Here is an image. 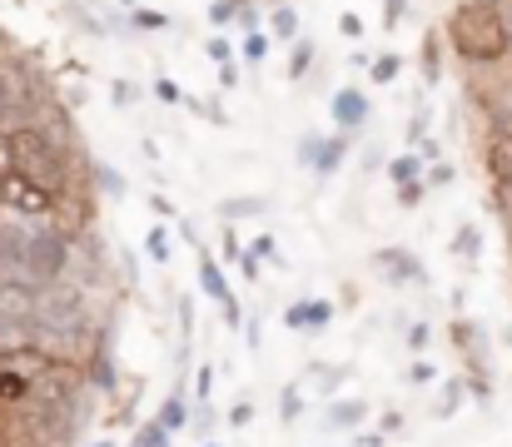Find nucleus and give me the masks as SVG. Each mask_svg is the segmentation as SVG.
<instances>
[{
    "label": "nucleus",
    "instance_id": "nucleus-1",
    "mask_svg": "<svg viewBox=\"0 0 512 447\" xmlns=\"http://www.w3.org/2000/svg\"><path fill=\"white\" fill-rule=\"evenodd\" d=\"M443 35H448L453 55L468 60V65H503L512 55V25L498 10H488L483 0H463L448 15V30Z\"/></svg>",
    "mask_w": 512,
    "mask_h": 447
},
{
    "label": "nucleus",
    "instance_id": "nucleus-2",
    "mask_svg": "<svg viewBox=\"0 0 512 447\" xmlns=\"http://www.w3.org/2000/svg\"><path fill=\"white\" fill-rule=\"evenodd\" d=\"M10 140H15V174H25L30 184H40V189H50V194H60V199L75 189V159L60 154L35 125L10 130Z\"/></svg>",
    "mask_w": 512,
    "mask_h": 447
},
{
    "label": "nucleus",
    "instance_id": "nucleus-3",
    "mask_svg": "<svg viewBox=\"0 0 512 447\" xmlns=\"http://www.w3.org/2000/svg\"><path fill=\"white\" fill-rule=\"evenodd\" d=\"M70 254H75V239L65 234V229H45V234H35L30 239V249H25V269H30V284L35 289H45V284H60L65 274H70Z\"/></svg>",
    "mask_w": 512,
    "mask_h": 447
},
{
    "label": "nucleus",
    "instance_id": "nucleus-4",
    "mask_svg": "<svg viewBox=\"0 0 512 447\" xmlns=\"http://www.w3.org/2000/svg\"><path fill=\"white\" fill-rule=\"evenodd\" d=\"M373 274H378L388 289H428V269H423V259H418L413 249H403V244L378 249V254H373Z\"/></svg>",
    "mask_w": 512,
    "mask_h": 447
},
{
    "label": "nucleus",
    "instance_id": "nucleus-5",
    "mask_svg": "<svg viewBox=\"0 0 512 447\" xmlns=\"http://www.w3.org/2000/svg\"><path fill=\"white\" fill-rule=\"evenodd\" d=\"M448 343L458 348V358L468 363V373H493V368H488V333H483L478 318L458 313V318L448 323Z\"/></svg>",
    "mask_w": 512,
    "mask_h": 447
},
{
    "label": "nucleus",
    "instance_id": "nucleus-6",
    "mask_svg": "<svg viewBox=\"0 0 512 447\" xmlns=\"http://www.w3.org/2000/svg\"><path fill=\"white\" fill-rule=\"evenodd\" d=\"M368 413H373V408H368L363 398H329L324 413H319V433H324V438H339V433L353 438L358 428H368Z\"/></svg>",
    "mask_w": 512,
    "mask_h": 447
},
{
    "label": "nucleus",
    "instance_id": "nucleus-7",
    "mask_svg": "<svg viewBox=\"0 0 512 447\" xmlns=\"http://www.w3.org/2000/svg\"><path fill=\"white\" fill-rule=\"evenodd\" d=\"M329 323H334V303H329V298H294V303L284 308V328H289V333L314 338V333H324Z\"/></svg>",
    "mask_w": 512,
    "mask_h": 447
},
{
    "label": "nucleus",
    "instance_id": "nucleus-8",
    "mask_svg": "<svg viewBox=\"0 0 512 447\" xmlns=\"http://www.w3.org/2000/svg\"><path fill=\"white\" fill-rule=\"evenodd\" d=\"M85 383H90L95 393H115V388H120V363H115V333H110V323H105L100 348H95L90 363H85Z\"/></svg>",
    "mask_w": 512,
    "mask_h": 447
},
{
    "label": "nucleus",
    "instance_id": "nucleus-9",
    "mask_svg": "<svg viewBox=\"0 0 512 447\" xmlns=\"http://www.w3.org/2000/svg\"><path fill=\"white\" fill-rule=\"evenodd\" d=\"M368 115H373V105H368V95H363V90H353V85H343L339 95L329 100V120L339 125V135L363 130V125H368Z\"/></svg>",
    "mask_w": 512,
    "mask_h": 447
},
{
    "label": "nucleus",
    "instance_id": "nucleus-10",
    "mask_svg": "<svg viewBox=\"0 0 512 447\" xmlns=\"http://www.w3.org/2000/svg\"><path fill=\"white\" fill-rule=\"evenodd\" d=\"M194 274H199V289H204V298L209 303H219V308H229V303H239L234 298V289H229V279H224V264L199 244V259H194Z\"/></svg>",
    "mask_w": 512,
    "mask_h": 447
},
{
    "label": "nucleus",
    "instance_id": "nucleus-11",
    "mask_svg": "<svg viewBox=\"0 0 512 447\" xmlns=\"http://www.w3.org/2000/svg\"><path fill=\"white\" fill-rule=\"evenodd\" d=\"M483 164H488V174H493V189H503L512 184V130H488V140H483Z\"/></svg>",
    "mask_w": 512,
    "mask_h": 447
},
{
    "label": "nucleus",
    "instance_id": "nucleus-12",
    "mask_svg": "<svg viewBox=\"0 0 512 447\" xmlns=\"http://www.w3.org/2000/svg\"><path fill=\"white\" fill-rule=\"evenodd\" d=\"M348 373H353L348 363H309V378H304V388H314V393L329 403V398H339V388L348 383Z\"/></svg>",
    "mask_w": 512,
    "mask_h": 447
},
{
    "label": "nucleus",
    "instance_id": "nucleus-13",
    "mask_svg": "<svg viewBox=\"0 0 512 447\" xmlns=\"http://www.w3.org/2000/svg\"><path fill=\"white\" fill-rule=\"evenodd\" d=\"M463 403H468V378H463V373H448V378H443V388H438L433 418H438V423H448V418H458V413H463Z\"/></svg>",
    "mask_w": 512,
    "mask_h": 447
},
{
    "label": "nucleus",
    "instance_id": "nucleus-14",
    "mask_svg": "<svg viewBox=\"0 0 512 447\" xmlns=\"http://www.w3.org/2000/svg\"><path fill=\"white\" fill-rule=\"evenodd\" d=\"M30 348H35V323L0 313V358H15V353H30Z\"/></svg>",
    "mask_w": 512,
    "mask_h": 447
},
{
    "label": "nucleus",
    "instance_id": "nucleus-15",
    "mask_svg": "<svg viewBox=\"0 0 512 447\" xmlns=\"http://www.w3.org/2000/svg\"><path fill=\"white\" fill-rule=\"evenodd\" d=\"M155 418H160L170 433H184V428H189V418H194V403H189V388H184V383H174L170 398L160 403V413H155Z\"/></svg>",
    "mask_w": 512,
    "mask_h": 447
},
{
    "label": "nucleus",
    "instance_id": "nucleus-16",
    "mask_svg": "<svg viewBox=\"0 0 512 447\" xmlns=\"http://www.w3.org/2000/svg\"><path fill=\"white\" fill-rule=\"evenodd\" d=\"M264 209H269L264 194H229V199L214 204V214H219L224 224H234V219H254V214H264Z\"/></svg>",
    "mask_w": 512,
    "mask_h": 447
},
{
    "label": "nucleus",
    "instance_id": "nucleus-17",
    "mask_svg": "<svg viewBox=\"0 0 512 447\" xmlns=\"http://www.w3.org/2000/svg\"><path fill=\"white\" fill-rule=\"evenodd\" d=\"M314 60H319V45H314L309 35H299V40L289 45V60H284V75H289V80L299 85V80H304V75L314 70Z\"/></svg>",
    "mask_w": 512,
    "mask_h": 447
},
{
    "label": "nucleus",
    "instance_id": "nucleus-18",
    "mask_svg": "<svg viewBox=\"0 0 512 447\" xmlns=\"http://www.w3.org/2000/svg\"><path fill=\"white\" fill-rule=\"evenodd\" d=\"M423 154L418 149H403L398 159H388V179H393V189H403V184H423Z\"/></svg>",
    "mask_w": 512,
    "mask_h": 447
},
{
    "label": "nucleus",
    "instance_id": "nucleus-19",
    "mask_svg": "<svg viewBox=\"0 0 512 447\" xmlns=\"http://www.w3.org/2000/svg\"><path fill=\"white\" fill-rule=\"evenodd\" d=\"M304 413H309V388H304V383H284V388H279V423L294 428Z\"/></svg>",
    "mask_w": 512,
    "mask_h": 447
},
{
    "label": "nucleus",
    "instance_id": "nucleus-20",
    "mask_svg": "<svg viewBox=\"0 0 512 447\" xmlns=\"http://www.w3.org/2000/svg\"><path fill=\"white\" fill-rule=\"evenodd\" d=\"M343 159H348V135H329V140H319V154H314V174H319V179L339 174Z\"/></svg>",
    "mask_w": 512,
    "mask_h": 447
},
{
    "label": "nucleus",
    "instance_id": "nucleus-21",
    "mask_svg": "<svg viewBox=\"0 0 512 447\" xmlns=\"http://www.w3.org/2000/svg\"><path fill=\"white\" fill-rule=\"evenodd\" d=\"M448 249H453L463 264H478V259H483V229H478L473 219H468V224H458V234H453V244H448Z\"/></svg>",
    "mask_w": 512,
    "mask_h": 447
},
{
    "label": "nucleus",
    "instance_id": "nucleus-22",
    "mask_svg": "<svg viewBox=\"0 0 512 447\" xmlns=\"http://www.w3.org/2000/svg\"><path fill=\"white\" fill-rule=\"evenodd\" d=\"M269 40H284V45L299 40V10L294 5H274L269 10Z\"/></svg>",
    "mask_w": 512,
    "mask_h": 447
},
{
    "label": "nucleus",
    "instance_id": "nucleus-23",
    "mask_svg": "<svg viewBox=\"0 0 512 447\" xmlns=\"http://www.w3.org/2000/svg\"><path fill=\"white\" fill-rule=\"evenodd\" d=\"M438 80H443V35L428 30V35H423V85L433 90Z\"/></svg>",
    "mask_w": 512,
    "mask_h": 447
},
{
    "label": "nucleus",
    "instance_id": "nucleus-24",
    "mask_svg": "<svg viewBox=\"0 0 512 447\" xmlns=\"http://www.w3.org/2000/svg\"><path fill=\"white\" fill-rule=\"evenodd\" d=\"M398 75H403V55L383 50V55H373V60H368V80H373V85H393Z\"/></svg>",
    "mask_w": 512,
    "mask_h": 447
},
{
    "label": "nucleus",
    "instance_id": "nucleus-25",
    "mask_svg": "<svg viewBox=\"0 0 512 447\" xmlns=\"http://www.w3.org/2000/svg\"><path fill=\"white\" fill-rule=\"evenodd\" d=\"M189 433H194L199 443H214V433H219V408H214V403H194Z\"/></svg>",
    "mask_w": 512,
    "mask_h": 447
},
{
    "label": "nucleus",
    "instance_id": "nucleus-26",
    "mask_svg": "<svg viewBox=\"0 0 512 447\" xmlns=\"http://www.w3.org/2000/svg\"><path fill=\"white\" fill-rule=\"evenodd\" d=\"M145 254L155 259V264H170L174 259V234L165 224H150V234H145Z\"/></svg>",
    "mask_w": 512,
    "mask_h": 447
},
{
    "label": "nucleus",
    "instance_id": "nucleus-27",
    "mask_svg": "<svg viewBox=\"0 0 512 447\" xmlns=\"http://www.w3.org/2000/svg\"><path fill=\"white\" fill-rule=\"evenodd\" d=\"M170 443H174V433L160 423V418H150V423H140V428H135V438H130L125 447H170Z\"/></svg>",
    "mask_w": 512,
    "mask_h": 447
},
{
    "label": "nucleus",
    "instance_id": "nucleus-28",
    "mask_svg": "<svg viewBox=\"0 0 512 447\" xmlns=\"http://www.w3.org/2000/svg\"><path fill=\"white\" fill-rule=\"evenodd\" d=\"M403 348H408L413 358H428V348H433V323H428V318L408 323V333H403Z\"/></svg>",
    "mask_w": 512,
    "mask_h": 447
},
{
    "label": "nucleus",
    "instance_id": "nucleus-29",
    "mask_svg": "<svg viewBox=\"0 0 512 447\" xmlns=\"http://www.w3.org/2000/svg\"><path fill=\"white\" fill-rule=\"evenodd\" d=\"M135 30H170V15L165 10H155V5H135Z\"/></svg>",
    "mask_w": 512,
    "mask_h": 447
},
{
    "label": "nucleus",
    "instance_id": "nucleus-30",
    "mask_svg": "<svg viewBox=\"0 0 512 447\" xmlns=\"http://www.w3.org/2000/svg\"><path fill=\"white\" fill-rule=\"evenodd\" d=\"M189 393H194V403H209V393H214V363H199V368H194Z\"/></svg>",
    "mask_w": 512,
    "mask_h": 447
},
{
    "label": "nucleus",
    "instance_id": "nucleus-31",
    "mask_svg": "<svg viewBox=\"0 0 512 447\" xmlns=\"http://www.w3.org/2000/svg\"><path fill=\"white\" fill-rule=\"evenodd\" d=\"M244 60H249V65H264V60H269V35H264V30H249V35H244Z\"/></svg>",
    "mask_w": 512,
    "mask_h": 447
},
{
    "label": "nucleus",
    "instance_id": "nucleus-32",
    "mask_svg": "<svg viewBox=\"0 0 512 447\" xmlns=\"http://www.w3.org/2000/svg\"><path fill=\"white\" fill-rule=\"evenodd\" d=\"M249 254H254L259 264H284V254H279V239H274V234H259V239L249 244Z\"/></svg>",
    "mask_w": 512,
    "mask_h": 447
},
{
    "label": "nucleus",
    "instance_id": "nucleus-33",
    "mask_svg": "<svg viewBox=\"0 0 512 447\" xmlns=\"http://www.w3.org/2000/svg\"><path fill=\"white\" fill-rule=\"evenodd\" d=\"M438 378H443L438 363H428V358H413V363H408V383H413V388H428V383H438Z\"/></svg>",
    "mask_w": 512,
    "mask_h": 447
},
{
    "label": "nucleus",
    "instance_id": "nucleus-34",
    "mask_svg": "<svg viewBox=\"0 0 512 447\" xmlns=\"http://www.w3.org/2000/svg\"><path fill=\"white\" fill-rule=\"evenodd\" d=\"M453 179H458V174H453V164H448V159H438V164H428V169H423V184H428V189H448Z\"/></svg>",
    "mask_w": 512,
    "mask_h": 447
},
{
    "label": "nucleus",
    "instance_id": "nucleus-35",
    "mask_svg": "<svg viewBox=\"0 0 512 447\" xmlns=\"http://www.w3.org/2000/svg\"><path fill=\"white\" fill-rule=\"evenodd\" d=\"M224 423H229V428H249V423H254V398H234L229 413H224Z\"/></svg>",
    "mask_w": 512,
    "mask_h": 447
},
{
    "label": "nucleus",
    "instance_id": "nucleus-36",
    "mask_svg": "<svg viewBox=\"0 0 512 447\" xmlns=\"http://www.w3.org/2000/svg\"><path fill=\"white\" fill-rule=\"evenodd\" d=\"M110 95H115V105H120V110L140 105V85H135V80H115V85H110Z\"/></svg>",
    "mask_w": 512,
    "mask_h": 447
},
{
    "label": "nucleus",
    "instance_id": "nucleus-37",
    "mask_svg": "<svg viewBox=\"0 0 512 447\" xmlns=\"http://www.w3.org/2000/svg\"><path fill=\"white\" fill-rule=\"evenodd\" d=\"M239 20V0H214L209 5V25H234Z\"/></svg>",
    "mask_w": 512,
    "mask_h": 447
},
{
    "label": "nucleus",
    "instance_id": "nucleus-38",
    "mask_svg": "<svg viewBox=\"0 0 512 447\" xmlns=\"http://www.w3.org/2000/svg\"><path fill=\"white\" fill-rule=\"evenodd\" d=\"M204 55H209V60H214V65H234V45H229V40H224V35H214V40H209V45H204Z\"/></svg>",
    "mask_w": 512,
    "mask_h": 447
},
{
    "label": "nucleus",
    "instance_id": "nucleus-39",
    "mask_svg": "<svg viewBox=\"0 0 512 447\" xmlns=\"http://www.w3.org/2000/svg\"><path fill=\"white\" fill-rule=\"evenodd\" d=\"M155 100H165V105H184V90L174 85L170 75H160V80H155Z\"/></svg>",
    "mask_w": 512,
    "mask_h": 447
},
{
    "label": "nucleus",
    "instance_id": "nucleus-40",
    "mask_svg": "<svg viewBox=\"0 0 512 447\" xmlns=\"http://www.w3.org/2000/svg\"><path fill=\"white\" fill-rule=\"evenodd\" d=\"M5 174H15V140H10V130H0V179Z\"/></svg>",
    "mask_w": 512,
    "mask_h": 447
},
{
    "label": "nucleus",
    "instance_id": "nucleus-41",
    "mask_svg": "<svg viewBox=\"0 0 512 447\" xmlns=\"http://www.w3.org/2000/svg\"><path fill=\"white\" fill-rule=\"evenodd\" d=\"M115 269L125 274V284H130V289H140V264H135V254H130V249L115 259Z\"/></svg>",
    "mask_w": 512,
    "mask_h": 447
},
{
    "label": "nucleus",
    "instance_id": "nucleus-42",
    "mask_svg": "<svg viewBox=\"0 0 512 447\" xmlns=\"http://www.w3.org/2000/svg\"><path fill=\"white\" fill-rule=\"evenodd\" d=\"M348 447H388V433H378V428H358Z\"/></svg>",
    "mask_w": 512,
    "mask_h": 447
},
{
    "label": "nucleus",
    "instance_id": "nucleus-43",
    "mask_svg": "<svg viewBox=\"0 0 512 447\" xmlns=\"http://www.w3.org/2000/svg\"><path fill=\"white\" fill-rule=\"evenodd\" d=\"M423 194H428V184H403V189H398V204H403V209H418Z\"/></svg>",
    "mask_w": 512,
    "mask_h": 447
},
{
    "label": "nucleus",
    "instance_id": "nucleus-44",
    "mask_svg": "<svg viewBox=\"0 0 512 447\" xmlns=\"http://www.w3.org/2000/svg\"><path fill=\"white\" fill-rule=\"evenodd\" d=\"M403 10H408V0H383V25H388V30H398Z\"/></svg>",
    "mask_w": 512,
    "mask_h": 447
},
{
    "label": "nucleus",
    "instance_id": "nucleus-45",
    "mask_svg": "<svg viewBox=\"0 0 512 447\" xmlns=\"http://www.w3.org/2000/svg\"><path fill=\"white\" fill-rule=\"evenodd\" d=\"M378 433H388V438H393V433H403V413H398V408H388V413L378 418Z\"/></svg>",
    "mask_w": 512,
    "mask_h": 447
},
{
    "label": "nucleus",
    "instance_id": "nucleus-46",
    "mask_svg": "<svg viewBox=\"0 0 512 447\" xmlns=\"http://www.w3.org/2000/svg\"><path fill=\"white\" fill-rule=\"evenodd\" d=\"M224 259H229L234 269H239V259H244V244H239L234 234H224Z\"/></svg>",
    "mask_w": 512,
    "mask_h": 447
},
{
    "label": "nucleus",
    "instance_id": "nucleus-47",
    "mask_svg": "<svg viewBox=\"0 0 512 447\" xmlns=\"http://www.w3.org/2000/svg\"><path fill=\"white\" fill-rule=\"evenodd\" d=\"M314 154H319V135H309V140L299 145V164H309V169H314Z\"/></svg>",
    "mask_w": 512,
    "mask_h": 447
},
{
    "label": "nucleus",
    "instance_id": "nucleus-48",
    "mask_svg": "<svg viewBox=\"0 0 512 447\" xmlns=\"http://www.w3.org/2000/svg\"><path fill=\"white\" fill-rule=\"evenodd\" d=\"M339 30L348 35V40H358V35H363V20H358V15H343V20H339Z\"/></svg>",
    "mask_w": 512,
    "mask_h": 447
},
{
    "label": "nucleus",
    "instance_id": "nucleus-49",
    "mask_svg": "<svg viewBox=\"0 0 512 447\" xmlns=\"http://www.w3.org/2000/svg\"><path fill=\"white\" fill-rule=\"evenodd\" d=\"M10 105H15V90H10L5 75H0V125H5V110H10Z\"/></svg>",
    "mask_w": 512,
    "mask_h": 447
},
{
    "label": "nucleus",
    "instance_id": "nucleus-50",
    "mask_svg": "<svg viewBox=\"0 0 512 447\" xmlns=\"http://www.w3.org/2000/svg\"><path fill=\"white\" fill-rule=\"evenodd\" d=\"M150 209H155V214H165V219H174V204L165 199V194H150Z\"/></svg>",
    "mask_w": 512,
    "mask_h": 447
},
{
    "label": "nucleus",
    "instance_id": "nucleus-51",
    "mask_svg": "<svg viewBox=\"0 0 512 447\" xmlns=\"http://www.w3.org/2000/svg\"><path fill=\"white\" fill-rule=\"evenodd\" d=\"M219 80H224V90H234L239 85V70L234 65H219Z\"/></svg>",
    "mask_w": 512,
    "mask_h": 447
},
{
    "label": "nucleus",
    "instance_id": "nucleus-52",
    "mask_svg": "<svg viewBox=\"0 0 512 447\" xmlns=\"http://www.w3.org/2000/svg\"><path fill=\"white\" fill-rule=\"evenodd\" d=\"M483 5H488V10H498V15L512 25V0H483Z\"/></svg>",
    "mask_w": 512,
    "mask_h": 447
},
{
    "label": "nucleus",
    "instance_id": "nucleus-53",
    "mask_svg": "<svg viewBox=\"0 0 512 447\" xmlns=\"http://www.w3.org/2000/svg\"><path fill=\"white\" fill-rule=\"evenodd\" d=\"M10 55H15V40H10V35H5V30H0V65H5V60H10Z\"/></svg>",
    "mask_w": 512,
    "mask_h": 447
},
{
    "label": "nucleus",
    "instance_id": "nucleus-54",
    "mask_svg": "<svg viewBox=\"0 0 512 447\" xmlns=\"http://www.w3.org/2000/svg\"><path fill=\"white\" fill-rule=\"evenodd\" d=\"M80 447H120L115 438H95V443H80Z\"/></svg>",
    "mask_w": 512,
    "mask_h": 447
},
{
    "label": "nucleus",
    "instance_id": "nucleus-55",
    "mask_svg": "<svg viewBox=\"0 0 512 447\" xmlns=\"http://www.w3.org/2000/svg\"><path fill=\"white\" fill-rule=\"evenodd\" d=\"M503 348H508V353H512V323H508V328H503Z\"/></svg>",
    "mask_w": 512,
    "mask_h": 447
},
{
    "label": "nucleus",
    "instance_id": "nucleus-56",
    "mask_svg": "<svg viewBox=\"0 0 512 447\" xmlns=\"http://www.w3.org/2000/svg\"><path fill=\"white\" fill-rule=\"evenodd\" d=\"M264 5H294V0H264Z\"/></svg>",
    "mask_w": 512,
    "mask_h": 447
},
{
    "label": "nucleus",
    "instance_id": "nucleus-57",
    "mask_svg": "<svg viewBox=\"0 0 512 447\" xmlns=\"http://www.w3.org/2000/svg\"><path fill=\"white\" fill-rule=\"evenodd\" d=\"M0 204H5V179H0Z\"/></svg>",
    "mask_w": 512,
    "mask_h": 447
},
{
    "label": "nucleus",
    "instance_id": "nucleus-58",
    "mask_svg": "<svg viewBox=\"0 0 512 447\" xmlns=\"http://www.w3.org/2000/svg\"><path fill=\"white\" fill-rule=\"evenodd\" d=\"M199 447H224V443H199Z\"/></svg>",
    "mask_w": 512,
    "mask_h": 447
},
{
    "label": "nucleus",
    "instance_id": "nucleus-59",
    "mask_svg": "<svg viewBox=\"0 0 512 447\" xmlns=\"http://www.w3.org/2000/svg\"><path fill=\"white\" fill-rule=\"evenodd\" d=\"M125 5H135V0H125Z\"/></svg>",
    "mask_w": 512,
    "mask_h": 447
}]
</instances>
